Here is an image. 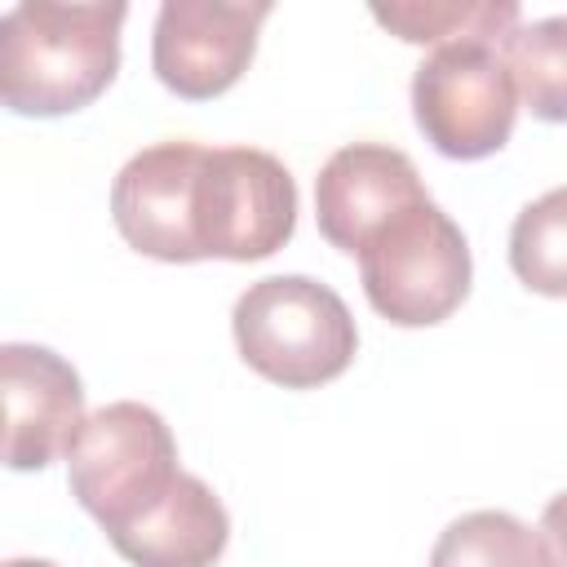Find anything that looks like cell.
Instances as JSON below:
<instances>
[{
	"mask_svg": "<svg viewBox=\"0 0 567 567\" xmlns=\"http://www.w3.org/2000/svg\"><path fill=\"white\" fill-rule=\"evenodd\" d=\"M128 4L27 0L0 18V97L13 115L58 120L84 111L120 71Z\"/></svg>",
	"mask_w": 567,
	"mask_h": 567,
	"instance_id": "obj_1",
	"label": "cell"
},
{
	"mask_svg": "<svg viewBox=\"0 0 567 567\" xmlns=\"http://www.w3.org/2000/svg\"><path fill=\"white\" fill-rule=\"evenodd\" d=\"M425 186L416 164L385 142H350L328 155L315 177V221L319 235L359 257V248L403 208L421 204Z\"/></svg>",
	"mask_w": 567,
	"mask_h": 567,
	"instance_id": "obj_10",
	"label": "cell"
},
{
	"mask_svg": "<svg viewBox=\"0 0 567 567\" xmlns=\"http://www.w3.org/2000/svg\"><path fill=\"white\" fill-rule=\"evenodd\" d=\"M412 115L425 142L447 159L496 155L518 120V89L501 44L461 40L434 49L412 75Z\"/></svg>",
	"mask_w": 567,
	"mask_h": 567,
	"instance_id": "obj_6",
	"label": "cell"
},
{
	"mask_svg": "<svg viewBox=\"0 0 567 567\" xmlns=\"http://www.w3.org/2000/svg\"><path fill=\"white\" fill-rule=\"evenodd\" d=\"M0 381H4V465L27 474L66 456L89 421L80 372L49 346L9 341L0 350Z\"/></svg>",
	"mask_w": 567,
	"mask_h": 567,
	"instance_id": "obj_9",
	"label": "cell"
},
{
	"mask_svg": "<svg viewBox=\"0 0 567 567\" xmlns=\"http://www.w3.org/2000/svg\"><path fill=\"white\" fill-rule=\"evenodd\" d=\"M430 567H545V549L523 518L505 509H474L439 532Z\"/></svg>",
	"mask_w": 567,
	"mask_h": 567,
	"instance_id": "obj_14",
	"label": "cell"
},
{
	"mask_svg": "<svg viewBox=\"0 0 567 567\" xmlns=\"http://www.w3.org/2000/svg\"><path fill=\"white\" fill-rule=\"evenodd\" d=\"M66 483L80 509L115 545L177 496L186 470L177 465L168 421L146 403L120 399L97 408L75 434L66 452Z\"/></svg>",
	"mask_w": 567,
	"mask_h": 567,
	"instance_id": "obj_2",
	"label": "cell"
},
{
	"mask_svg": "<svg viewBox=\"0 0 567 567\" xmlns=\"http://www.w3.org/2000/svg\"><path fill=\"white\" fill-rule=\"evenodd\" d=\"M372 18L408 40V44H461V40H483L501 44L518 27V4L514 0H408V4H377Z\"/></svg>",
	"mask_w": 567,
	"mask_h": 567,
	"instance_id": "obj_12",
	"label": "cell"
},
{
	"mask_svg": "<svg viewBox=\"0 0 567 567\" xmlns=\"http://www.w3.org/2000/svg\"><path fill=\"white\" fill-rule=\"evenodd\" d=\"M523 106L545 124H567V13L514 27L501 40Z\"/></svg>",
	"mask_w": 567,
	"mask_h": 567,
	"instance_id": "obj_13",
	"label": "cell"
},
{
	"mask_svg": "<svg viewBox=\"0 0 567 567\" xmlns=\"http://www.w3.org/2000/svg\"><path fill=\"white\" fill-rule=\"evenodd\" d=\"M297 230V182L261 146H208L195 177L199 257L261 261Z\"/></svg>",
	"mask_w": 567,
	"mask_h": 567,
	"instance_id": "obj_5",
	"label": "cell"
},
{
	"mask_svg": "<svg viewBox=\"0 0 567 567\" xmlns=\"http://www.w3.org/2000/svg\"><path fill=\"white\" fill-rule=\"evenodd\" d=\"M4 567H58V563H49V558H9Z\"/></svg>",
	"mask_w": 567,
	"mask_h": 567,
	"instance_id": "obj_17",
	"label": "cell"
},
{
	"mask_svg": "<svg viewBox=\"0 0 567 567\" xmlns=\"http://www.w3.org/2000/svg\"><path fill=\"white\" fill-rule=\"evenodd\" d=\"M270 0H164L151 35L159 84L186 102L221 97L257 53Z\"/></svg>",
	"mask_w": 567,
	"mask_h": 567,
	"instance_id": "obj_7",
	"label": "cell"
},
{
	"mask_svg": "<svg viewBox=\"0 0 567 567\" xmlns=\"http://www.w3.org/2000/svg\"><path fill=\"white\" fill-rule=\"evenodd\" d=\"M470 244L430 195L390 217L359 248L363 297L394 328L443 323L470 297Z\"/></svg>",
	"mask_w": 567,
	"mask_h": 567,
	"instance_id": "obj_4",
	"label": "cell"
},
{
	"mask_svg": "<svg viewBox=\"0 0 567 567\" xmlns=\"http://www.w3.org/2000/svg\"><path fill=\"white\" fill-rule=\"evenodd\" d=\"M509 270L540 297H567V186L545 190L514 217Z\"/></svg>",
	"mask_w": 567,
	"mask_h": 567,
	"instance_id": "obj_15",
	"label": "cell"
},
{
	"mask_svg": "<svg viewBox=\"0 0 567 567\" xmlns=\"http://www.w3.org/2000/svg\"><path fill=\"white\" fill-rule=\"evenodd\" d=\"M536 536H540V549H545V567H567V492L549 496Z\"/></svg>",
	"mask_w": 567,
	"mask_h": 567,
	"instance_id": "obj_16",
	"label": "cell"
},
{
	"mask_svg": "<svg viewBox=\"0 0 567 567\" xmlns=\"http://www.w3.org/2000/svg\"><path fill=\"white\" fill-rule=\"evenodd\" d=\"M204 151L199 142H155L115 173L111 221L128 248L168 266L204 261L195 244V177Z\"/></svg>",
	"mask_w": 567,
	"mask_h": 567,
	"instance_id": "obj_8",
	"label": "cell"
},
{
	"mask_svg": "<svg viewBox=\"0 0 567 567\" xmlns=\"http://www.w3.org/2000/svg\"><path fill=\"white\" fill-rule=\"evenodd\" d=\"M230 332L239 359L284 390L337 381L359 350L350 306L310 275H270L248 284L230 310Z\"/></svg>",
	"mask_w": 567,
	"mask_h": 567,
	"instance_id": "obj_3",
	"label": "cell"
},
{
	"mask_svg": "<svg viewBox=\"0 0 567 567\" xmlns=\"http://www.w3.org/2000/svg\"><path fill=\"white\" fill-rule=\"evenodd\" d=\"M230 545V514L217 492L186 474L177 496L151 514L137 532L115 540V554L133 567H213Z\"/></svg>",
	"mask_w": 567,
	"mask_h": 567,
	"instance_id": "obj_11",
	"label": "cell"
}]
</instances>
